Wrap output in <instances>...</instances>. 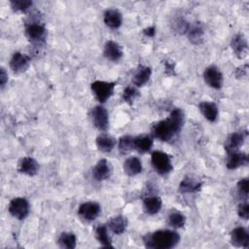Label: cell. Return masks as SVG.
Instances as JSON below:
<instances>
[{
	"label": "cell",
	"mask_w": 249,
	"mask_h": 249,
	"mask_svg": "<svg viewBox=\"0 0 249 249\" xmlns=\"http://www.w3.org/2000/svg\"><path fill=\"white\" fill-rule=\"evenodd\" d=\"M29 63L30 56L19 52L15 53L10 59V67L16 73L24 72L28 68Z\"/></svg>",
	"instance_id": "cell-11"
},
{
	"label": "cell",
	"mask_w": 249,
	"mask_h": 249,
	"mask_svg": "<svg viewBox=\"0 0 249 249\" xmlns=\"http://www.w3.org/2000/svg\"><path fill=\"white\" fill-rule=\"evenodd\" d=\"M58 246L66 249H74L77 245V238L73 232L63 231L60 233L57 239Z\"/></svg>",
	"instance_id": "cell-28"
},
{
	"label": "cell",
	"mask_w": 249,
	"mask_h": 249,
	"mask_svg": "<svg viewBox=\"0 0 249 249\" xmlns=\"http://www.w3.org/2000/svg\"><path fill=\"white\" fill-rule=\"evenodd\" d=\"M10 4L12 9L17 12H25L33 5L32 1L30 0H12L10 1Z\"/></svg>",
	"instance_id": "cell-33"
},
{
	"label": "cell",
	"mask_w": 249,
	"mask_h": 249,
	"mask_svg": "<svg viewBox=\"0 0 249 249\" xmlns=\"http://www.w3.org/2000/svg\"><path fill=\"white\" fill-rule=\"evenodd\" d=\"M108 230L106 225H99L95 230V237L103 247H113Z\"/></svg>",
	"instance_id": "cell-29"
},
{
	"label": "cell",
	"mask_w": 249,
	"mask_h": 249,
	"mask_svg": "<svg viewBox=\"0 0 249 249\" xmlns=\"http://www.w3.org/2000/svg\"><path fill=\"white\" fill-rule=\"evenodd\" d=\"M237 214L238 216L243 219V220H247L249 217V204L247 201L241 202L238 207H237Z\"/></svg>",
	"instance_id": "cell-35"
},
{
	"label": "cell",
	"mask_w": 249,
	"mask_h": 249,
	"mask_svg": "<svg viewBox=\"0 0 249 249\" xmlns=\"http://www.w3.org/2000/svg\"><path fill=\"white\" fill-rule=\"evenodd\" d=\"M167 223L170 227L174 229H180L185 226L186 217L179 211H174L169 214L167 218Z\"/></svg>",
	"instance_id": "cell-31"
},
{
	"label": "cell",
	"mask_w": 249,
	"mask_h": 249,
	"mask_svg": "<svg viewBox=\"0 0 249 249\" xmlns=\"http://www.w3.org/2000/svg\"><path fill=\"white\" fill-rule=\"evenodd\" d=\"M118 149L122 154H126L134 150V137L130 135H124L118 141Z\"/></svg>",
	"instance_id": "cell-30"
},
{
	"label": "cell",
	"mask_w": 249,
	"mask_h": 249,
	"mask_svg": "<svg viewBox=\"0 0 249 249\" xmlns=\"http://www.w3.org/2000/svg\"><path fill=\"white\" fill-rule=\"evenodd\" d=\"M248 162V156L244 152H231L228 153L227 159V167L229 169H236L242 165H245Z\"/></svg>",
	"instance_id": "cell-17"
},
{
	"label": "cell",
	"mask_w": 249,
	"mask_h": 249,
	"mask_svg": "<svg viewBox=\"0 0 249 249\" xmlns=\"http://www.w3.org/2000/svg\"><path fill=\"white\" fill-rule=\"evenodd\" d=\"M202 187V183L192 177H185L179 184V191L181 193H196Z\"/></svg>",
	"instance_id": "cell-25"
},
{
	"label": "cell",
	"mask_w": 249,
	"mask_h": 249,
	"mask_svg": "<svg viewBox=\"0 0 249 249\" xmlns=\"http://www.w3.org/2000/svg\"><path fill=\"white\" fill-rule=\"evenodd\" d=\"M143 241L147 248L169 249L179 243L180 235L172 230H159L146 234L143 237Z\"/></svg>",
	"instance_id": "cell-2"
},
{
	"label": "cell",
	"mask_w": 249,
	"mask_h": 249,
	"mask_svg": "<svg viewBox=\"0 0 249 249\" xmlns=\"http://www.w3.org/2000/svg\"><path fill=\"white\" fill-rule=\"evenodd\" d=\"M112 173H113L112 164L106 159L99 160L92 169V177L94 180L98 182H101L110 178Z\"/></svg>",
	"instance_id": "cell-10"
},
{
	"label": "cell",
	"mask_w": 249,
	"mask_h": 249,
	"mask_svg": "<svg viewBox=\"0 0 249 249\" xmlns=\"http://www.w3.org/2000/svg\"><path fill=\"white\" fill-rule=\"evenodd\" d=\"M247 137V132L246 131H235L232 132L226 143L225 149L228 153L231 152H235L238 151V149L244 144L245 140Z\"/></svg>",
	"instance_id": "cell-15"
},
{
	"label": "cell",
	"mask_w": 249,
	"mask_h": 249,
	"mask_svg": "<svg viewBox=\"0 0 249 249\" xmlns=\"http://www.w3.org/2000/svg\"><path fill=\"white\" fill-rule=\"evenodd\" d=\"M198 108H199L200 113L203 115V117L207 121L213 123V122H215L218 119L219 110H218L217 105L214 102L202 101V102L199 103Z\"/></svg>",
	"instance_id": "cell-19"
},
{
	"label": "cell",
	"mask_w": 249,
	"mask_h": 249,
	"mask_svg": "<svg viewBox=\"0 0 249 249\" xmlns=\"http://www.w3.org/2000/svg\"><path fill=\"white\" fill-rule=\"evenodd\" d=\"M25 35L31 43L38 45L45 41L47 30L39 22H30L25 27Z\"/></svg>",
	"instance_id": "cell-6"
},
{
	"label": "cell",
	"mask_w": 249,
	"mask_h": 249,
	"mask_svg": "<svg viewBox=\"0 0 249 249\" xmlns=\"http://www.w3.org/2000/svg\"><path fill=\"white\" fill-rule=\"evenodd\" d=\"M143 33H144L145 36L152 38V37H154L155 34H156V27H155L154 25L148 26V27H146V28L143 30Z\"/></svg>",
	"instance_id": "cell-37"
},
{
	"label": "cell",
	"mask_w": 249,
	"mask_h": 249,
	"mask_svg": "<svg viewBox=\"0 0 249 249\" xmlns=\"http://www.w3.org/2000/svg\"><path fill=\"white\" fill-rule=\"evenodd\" d=\"M203 79L205 83L212 89H220L223 87L224 78L220 69L214 65L208 66L203 72Z\"/></svg>",
	"instance_id": "cell-9"
},
{
	"label": "cell",
	"mask_w": 249,
	"mask_h": 249,
	"mask_svg": "<svg viewBox=\"0 0 249 249\" xmlns=\"http://www.w3.org/2000/svg\"><path fill=\"white\" fill-rule=\"evenodd\" d=\"M39 170V163L31 157H24L18 166V171L28 176H34Z\"/></svg>",
	"instance_id": "cell-20"
},
{
	"label": "cell",
	"mask_w": 249,
	"mask_h": 249,
	"mask_svg": "<svg viewBox=\"0 0 249 249\" xmlns=\"http://www.w3.org/2000/svg\"><path fill=\"white\" fill-rule=\"evenodd\" d=\"M116 140L114 137L102 133L100 135H98L95 139V145L97 147V149L103 153H109L111 152L115 146H116Z\"/></svg>",
	"instance_id": "cell-22"
},
{
	"label": "cell",
	"mask_w": 249,
	"mask_h": 249,
	"mask_svg": "<svg viewBox=\"0 0 249 249\" xmlns=\"http://www.w3.org/2000/svg\"><path fill=\"white\" fill-rule=\"evenodd\" d=\"M100 212H101V207L99 203L96 201L83 202L78 208L79 216L87 222H91L95 220L99 216Z\"/></svg>",
	"instance_id": "cell-7"
},
{
	"label": "cell",
	"mask_w": 249,
	"mask_h": 249,
	"mask_svg": "<svg viewBox=\"0 0 249 249\" xmlns=\"http://www.w3.org/2000/svg\"><path fill=\"white\" fill-rule=\"evenodd\" d=\"M93 125L100 131H105L109 124V116L105 107L102 105L94 106L90 112Z\"/></svg>",
	"instance_id": "cell-8"
},
{
	"label": "cell",
	"mask_w": 249,
	"mask_h": 249,
	"mask_svg": "<svg viewBox=\"0 0 249 249\" xmlns=\"http://www.w3.org/2000/svg\"><path fill=\"white\" fill-rule=\"evenodd\" d=\"M152 69L148 66H140L132 77V84L135 87L144 86L151 78Z\"/></svg>",
	"instance_id": "cell-23"
},
{
	"label": "cell",
	"mask_w": 249,
	"mask_h": 249,
	"mask_svg": "<svg viewBox=\"0 0 249 249\" xmlns=\"http://www.w3.org/2000/svg\"><path fill=\"white\" fill-rule=\"evenodd\" d=\"M115 83L114 82H107V81H94L90 85V89L92 93L94 94L95 98L100 102H106L114 93L115 89Z\"/></svg>",
	"instance_id": "cell-4"
},
{
	"label": "cell",
	"mask_w": 249,
	"mask_h": 249,
	"mask_svg": "<svg viewBox=\"0 0 249 249\" xmlns=\"http://www.w3.org/2000/svg\"><path fill=\"white\" fill-rule=\"evenodd\" d=\"M237 188V193L238 195L243 197L246 198L248 196V193H249V181L247 178H242L237 182L236 185Z\"/></svg>",
	"instance_id": "cell-34"
},
{
	"label": "cell",
	"mask_w": 249,
	"mask_h": 249,
	"mask_svg": "<svg viewBox=\"0 0 249 249\" xmlns=\"http://www.w3.org/2000/svg\"><path fill=\"white\" fill-rule=\"evenodd\" d=\"M8 210L10 214L18 220L25 219L30 210L29 202L24 197H15L13 198L8 206Z\"/></svg>",
	"instance_id": "cell-5"
},
{
	"label": "cell",
	"mask_w": 249,
	"mask_h": 249,
	"mask_svg": "<svg viewBox=\"0 0 249 249\" xmlns=\"http://www.w3.org/2000/svg\"><path fill=\"white\" fill-rule=\"evenodd\" d=\"M103 54L108 60L119 61L123 57L124 53L120 44L113 40H109L104 45Z\"/></svg>",
	"instance_id": "cell-14"
},
{
	"label": "cell",
	"mask_w": 249,
	"mask_h": 249,
	"mask_svg": "<svg viewBox=\"0 0 249 249\" xmlns=\"http://www.w3.org/2000/svg\"><path fill=\"white\" fill-rule=\"evenodd\" d=\"M151 162L155 171L160 175H166L172 170L171 159L162 151H154L151 155Z\"/></svg>",
	"instance_id": "cell-3"
},
{
	"label": "cell",
	"mask_w": 249,
	"mask_h": 249,
	"mask_svg": "<svg viewBox=\"0 0 249 249\" xmlns=\"http://www.w3.org/2000/svg\"><path fill=\"white\" fill-rule=\"evenodd\" d=\"M103 20L109 28L117 29L122 25L123 16L117 9H107L103 15Z\"/></svg>",
	"instance_id": "cell-16"
},
{
	"label": "cell",
	"mask_w": 249,
	"mask_h": 249,
	"mask_svg": "<svg viewBox=\"0 0 249 249\" xmlns=\"http://www.w3.org/2000/svg\"><path fill=\"white\" fill-rule=\"evenodd\" d=\"M153 147V138L149 135L134 137V150L139 153H147Z\"/></svg>",
	"instance_id": "cell-27"
},
{
	"label": "cell",
	"mask_w": 249,
	"mask_h": 249,
	"mask_svg": "<svg viewBox=\"0 0 249 249\" xmlns=\"http://www.w3.org/2000/svg\"><path fill=\"white\" fill-rule=\"evenodd\" d=\"M162 201L159 196H148L143 200V209L149 215H155L160 212Z\"/></svg>",
	"instance_id": "cell-24"
},
{
	"label": "cell",
	"mask_w": 249,
	"mask_h": 249,
	"mask_svg": "<svg viewBox=\"0 0 249 249\" xmlns=\"http://www.w3.org/2000/svg\"><path fill=\"white\" fill-rule=\"evenodd\" d=\"M124 172L128 176H135L142 171V162L136 157L127 158L123 164Z\"/></svg>",
	"instance_id": "cell-21"
},
{
	"label": "cell",
	"mask_w": 249,
	"mask_h": 249,
	"mask_svg": "<svg viewBox=\"0 0 249 249\" xmlns=\"http://www.w3.org/2000/svg\"><path fill=\"white\" fill-rule=\"evenodd\" d=\"M139 95V91L137 89V87L134 85H128L124 89L123 91V99L124 102L131 104Z\"/></svg>",
	"instance_id": "cell-32"
},
{
	"label": "cell",
	"mask_w": 249,
	"mask_h": 249,
	"mask_svg": "<svg viewBox=\"0 0 249 249\" xmlns=\"http://www.w3.org/2000/svg\"><path fill=\"white\" fill-rule=\"evenodd\" d=\"M185 33L188 39L190 40V42H192L193 44L198 45L202 42V39H203V34H204L203 25L200 22H194L192 24H189Z\"/></svg>",
	"instance_id": "cell-18"
},
{
	"label": "cell",
	"mask_w": 249,
	"mask_h": 249,
	"mask_svg": "<svg viewBox=\"0 0 249 249\" xmlns=\"http://www.w3.org/2000/svg\"><path fill=\"white\" fill-rule=\"evenodd\" d=\"M231 46L232 49V52L236 55V57L242 59L247 55L248 53V44L247 40L244 37L243 34H236L235 36L232 37Z\"/></svg>",
	"instance_id": "cell-12"
},
{
	"label": "cell",
	"mask_w": 249,
	"mask_h": 249,
	"mask_svg": "<svg viewBox=\"0 0 249 249\" xmlns=\"http://www.w3.org/2000/svg\"><path fill=\"white\" fill-rule=\"evenodd\" d=\"M184 123V112L180 108H175L165 120L154 124L152 128L153 136L163 142L170 141L181 131Z\"/></svg>",
	"instance_id": "cell-1"
},
{
	"label": "cell",
	"mask_w": 249,
	"mask_h": 249,
	"mask_svg": "<svg viewBox=\"0 0 249 249\" xmlns=\"http://www.w3.org/2000/svg\"><path fill=\"white\" fill-rule=\"evenodd\" d=\"M231 241L236 247L248 248L249 246V233L243 227H236L231 232Z\"/></svg>",
	"instance_id": "cell-13"
},
{
	"label": "cell",
	"mask_w": 249,
	"mask_h": 249,
	"mask_svg": "<svg viewBox=\"0 0 249 249\" xmlns=\"http://www.w3.org/2000/svg\"><path fill=\"white\" fill-rule=\"evenodd\" d=\"M7 82H8V74H7L6 70L2 67L0 69V85H1V87L3 88Z\"/></svg>",
	"instance_id": "cell-36"
},
{
	"label": "cell",
	"mask_w": 249,
	"mask_h": 249,
	"mask_svg": "<svg viewBox=\"0 0 249 249\" xmlns=\"http://www.w3.org/2000/svg\"><path fill=\"white\" fill-rule=\"evenodd\" d=\"M107 227L112 232H114L116 234H122L127 227V220L124 216L118 215V216L113 217L109 221Z\"/></svg>",
	"instance_id": "cell-26"
}]
</instances>
